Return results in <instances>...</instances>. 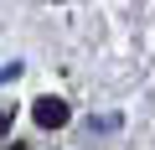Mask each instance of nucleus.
<instances>
[{
	"mask_svg": "<svg viewBox=\"0 0 155 150\" xmlns=\"http://www.w3.org/2000/svg\"><path fill=\"white\" fill-rule=\"evenodd\" d=\"M36 124L41 129H62L67 124V104L62 98H36Z\"/></svg>",
	"mask_w": 155,
	"mask_h": 150,
	"instance_id": "obj_1",
	"label": "nucleus"
},
{
	"mask_svg": "<svg viewBox=\"0 0 155 150\" xmlns=\"http://www.w3.org/2000/svg\"><path fill=\"white\" fill-rule=\"evenodd\" d=\"M5 129H11V119H5V109H0V135H5Z\"/></svg>",
	"mask_w": 155,
	"mask_h": 150,
	"instance_id": "obj_2",
	"label": "nucleus"
}]
</instances>
